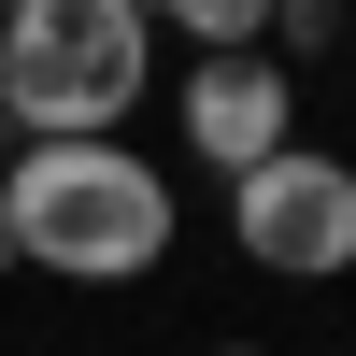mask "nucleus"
<instances>
[{
	"label": "nucleus",
	"mask_w": 356,
	"mask_h": 356,
	"mask_svg": "<svg viewBox=\"0 0 356 356\" xmlns=\"http://www.w3.org/2000/svg\"><path fill=\"white\" fill-rule=\"evenodd\" d=\"M0 271H15V228H0Z\"/></svg>",
	"instance_id": "nucleus-7"
},
{
	"label": "nucleus",
	"mask_w": 356,
	"mask_h": 356,
	"mask_svg": "<svg viewBox=\"0 0 356 356\" xmlns=\"http://www.w3.org/2000/svg\"><path fill=\"white\" fill-rule=\"evenodd\" d=\"M0 228H15V271L57 285H143L171 257V171L143 143H15L0 171Z\"/></svg>",
	"instance_id": "nucleus-1"
},
{
	"label": "nucleus",
	"mask_w": 356,
	"mask_h": 356,
	"mask_svg": "<svg viewBox=\"0 0 356 356\" xmlns=\"http://www.w3.org/2000/svg\"><path fill=\"white\" fill-rule=\"evenodd\" d=\"M143 29H186V57H271V0H143Z\"/></svg>",
	"instance_id": "nucleus-5"
},
{
	"label": "nucleus",
	"mask_w": 356,
	"mask_h": 356,
	"mask_svg": "<svg viewBox=\"0 0 356 356\" xmlns=\"http://www.w3.org/2000/svg\"><path fill=\"white\" fill-rule=\"evenodd\" d=\"M342 29H356V0H271V57H285V72H300V57H328Z\"/></svg>",
	"instance_id": "nucleus-6"
},
{
	"label": "nucleus",
	"mask_w": 356,
	"mask_h": 356,
	"mask_svg": "<svg viewBox=\"0 0 356 356\" xmlns=\"http://www.w3.org/2000/svg\"><path fill=\"white\" fill-rule=\"evenodd\" d=\"M342 43H356V29H342Z\"/></svg>",
	"instance_id": "nucleus-10"
},
{
	"label": "nucleus",
	"mask_w": 356,
	"mask_h": 356,
	"mask_svg": "<svg viewBox=\"0 0 356 356\" xmlns=\"http://www.w3.org/2000/svg\"><path fill=\"white\" fill-rule=\"evenodd\" d=\"M228 243L271 285H342L356 271V157H328V143L257 157L243 186H228Z\"/></svg>",
	"instance_id": "nucleus-3"
},
{
	"label": "nucleus",
	"mask_w": 356,
	"mask_h": 356,
	"mask_svg": "<svg viewBox=\"0 0 356 356\" xmlns=\"http://www.w3.org/2000/svg\"><path fill=\"white\" fill-rule=\"evenodd\" d=\"M186 157L214 171V186H243L257 157H285L300 143V72L285 57H186Z\"/></svg>",
	"instance_id": "nucleus-4"
},
{
	"label": "nucleus",
	"mask_w": 356,
	"mask_h": 356,
	"mask_svg": "<svg viewBox=\"0 0 356 356\" xmlns=\"http://www.w3.org/2000/svg\"><path fill=\"white\" fill-rule=\"evenodd\" d=\"M214 356H257V342H214Z\"/></svg>",
	"instance_id": "nucleus-9"
},
{
	"label": "nucleus",
	"mask_w": 356,
	"mask_h": 356,
	"mask_svg": "<svg viewBox=\"0 0 356 356\" xmlns=\"http://www.w3.org/2000/svg\"><path fill=\"white\" fill-rule=\"evenodd\" d=\"M0 171H15V129H0Z\"/></svg>",
	"instance_id": "nucleus-8"
},
{
	"label": "nucleus",
	"mask_w": 356,
	"mask_h": 356,
	"mask_svg": "<svg viewBox=\"0 0 356 356\" xmlns=\"http://www.w3.org/2000/svg\"><path fill=\"white\" fill-rule=\"evenodd\" d=\"M157 29L143 0H0V129L15 143H129Z\"/></svg>",
	"instance_id": "nucleus-2"
}]
</instances>
